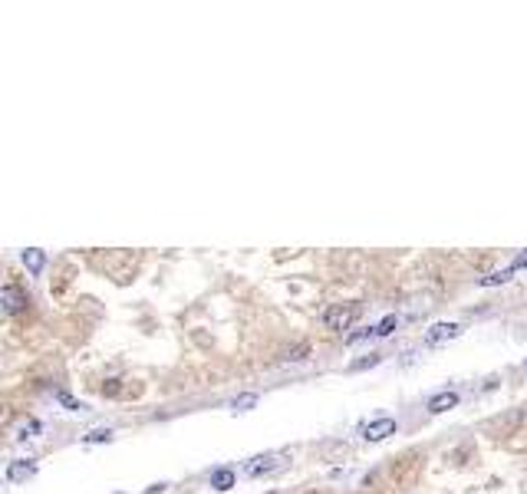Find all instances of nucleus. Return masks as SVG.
I'll return each mask as SVG.
<instances>
[{"instance_id": "1", "label": "nucleus", "mask_w": 527, "mask_h": 494, "mask_svg": "<svg viewBox=\"0 0 527 494\" xmlns=\"http://www.w3.org/2000/svg\"><path fill=\"white\" fill-rule=\"evenodd\" d=\"M290 455H284V452H264V455H254L244 461V475L248 478H267L274 475V471H280V468H287Z\"/></svg>"}, {"instance_id": "2", "label": "nucleus", "mask_w": 527, "mask_h": 494, "mask_svg": "<svg viewBox=\"0 0 527 494\" xmlns=\"http://www.w3.org/2000/svg\"><path fill=\"white\" fill-rule=\"evenodd\" d=\"M356 316H359V306L356 304H333L323 314V326L326 330H333V333H343L356 323Z\"/></svg>"}, {"instance_id": "3", "label": "nucleus", "mask_w": 527, "mask_h": 494, "mask_svg": "<svg viewBox=\"0 0 527 494\" xmlns=\"http://www.w3.org/2000/svg\"><path fill=\"white\" fill-rule=\"evenodd\" d=\"M395 428H399V422H395L393 415H379V418H373V422H366V425L359 428V435H363V442H383V438L395 435Z\"/></svg>"}, {"instance_id": "4", "label": "nucleus", "mask_w": 527, "mask_h": 494, "mask_svg": "<svg viewBox=\"0 0 527 494\" xmlns=\"http://www.w3.org/2000/svg\"><path fill=\"white\" fill-rule=\"evenodd\" d=\"M461 333H465V326L455 323V320H451V323H432L429 330H425V343H429V346H439V343L458 340Z\"/></svg>"}, {"instance_id": "5", "label": "nucleus", "mask_w": 527, "mask_h": 494, "mask_svg": "<svg viewBox=\"0 0 527 494\" xmlns=\"http://www.w3.org/2000/svg\"><path fill=\"white\" fill-rule=\"evenodd\" d=\"M0 304H4V314L13 316V314H20V310H27L30 297L23 294L17 284H7V287H4V294H0Z\"/></svg>"}, {"instance_id": "6", "label": "nucleus", "mask_w": 527, "mask_h": 494, "mask_svg": "<svg viewBox=\"0 0 527 494\" xmlns=\"http://www.w3.org/2000/svg\"><path fill=\"white\" fill-rule=\"evenodd\" d=\"M37 475V461H30V458H13L7 465V481L10 485H23L30 478Z\"/></svg>"}, {"instance_id": "7", "label": "nucleus", "mask_w": 527, "mask_h": 494, "mask_svg": "<svg viewBox=\"0 0 527 494\" xmlns=\"http://www.w3.org/2000/svg\"><path fill=\"white\" fill-rule=\"evenodd\" d=\"M458 399H461V396L455 389H445V392H439V396H432V399H429V412H432V415H441V412L455 409Z\"/></svg>"}, {"instance_id": "8", "label": "nucleus", "mask_w": 527, "mask_h": 494, "mask_svg": "<svg viewBox=\"0 0 527 494\" xmlns=\"http://www.w3.org/2000/svg\"><path fill=\"white\" fill-rule=\"evenodd\" d=\"M23 267H27L33 277L43 274V267H47V251H40V247H27L23 251Z\"/></svg>"}, {"instance_id": "9", "label": "nucleus", "mask_w": 527, "mask_h": 494, "mask_svg": "<svg viewBox=\"0 0 527 494\" xmlns=\"http://www.w3.org/2000/svg\"><path fill=\"white\" fill-rule=\"evenodd\" d=\"M514 274H518V270L508 264V267H501V270H491V274H485L478 284H481V287H501V284H508Z\"/></svg>"}, {"instance_id": "10", "label": "nucleus", "mask_w": 527, "mask_h": 494, "mask_svg": "<svg viewBox=\"0 0 527 494\" xmlns=\"http://www.w3.org/2000/svg\"><path fill=\"white\" fill-rule=\"evenodd\" d=\"M238 481V475L231 471V468H218V471H211V488H218V491H231Z\"/></svg>"}, {"instance_id": "11", "label": "nucleus", "mask_w": 527, "mask_h": 494, "mask_svg": "<svg viewBox=\"0 0 527 494\" xmlns=\"http://www.w3.org/2000/svg\"><path fill=\"white\" fill-rule=\"evenodd\" d=\"M310 356V343H297V346H290L284 352V362H303Z\"/></svg>"}, {"instance_id": "12", "label": "nucleus", "mask_w": 527, "mask_h": 494, "mask_svg": "<svg viewBox=\"0 0 527 494\" xmlns=\"http://www.w3.org/2000/svg\"><path fill=\"white\" fill-rule=\"evenodd\" d=\"M57 402H59V406H63V409H69V412H86V409H89L86 402L73 399V396H69V392H57Z\"/></svg>"}, {"instance_id": "13", "label": "nucleus", "mask_w": 527, "mask_h": 494, "mask_svg": "<svg viewBox=\"0 0 527 494\" xmlns=\"http://www.w3.org/2000/svg\"><path fill=\"white\" fill-rule=\"evenodd\" d=\"M383 362V356H376V352H369V356H363V360L349 362V372H363V369H373V366H379Z\"/></svg>"}, {"instance_id": "14", "label": "nucleus", "mask_w": 527, "mask_h": 494, "mask_svg": "<svg viewBox=\"0 0 527 494\" xmlns=\"http://www.w3.org/2000/svg\"><path fill=\"white\" fill-rule=\"evenodd\" d=\"M254 406H257V396H254V392H244V396H238V399L231 402L234 412H248V409H254Z\"/></svg>"}, {"instance_id": "15", "label": "nucleus", "mask_w": 527, "mask_h": 494, "mask_svg": "<svg viewBox=\"0 0 527 494\" xmlns=\"http://www.w3.org/2000/svg\"><path fill=\"white\" fill-rule=\"evenodd\" d=\"M86 445H99V442H112V428H93L89 435H83Z\"/></svg>"}, {"instance_id": "16", "label": "nucleus", "mask_w": 527, "mask_h": 494, "mask_svg": "<svg viewBox=\"0 0 527 494\" xmlns=\"http://www.w3.org/2000/svg\"><path fill=\"white\" fill-rule=\"evenodd\" d=\"M395 326H399V316H395V314L383 316V320H379V323H376V336H389V333H393Z\"/></svg>"}, {"instance_id": "17", "label": "nucleus", "mask_w": 527, "mask_h": 494, "mask_svg": "<svg viewBox=\"0 0 527 494\" xmlns=\"http://www.w3.org/2000/svg\"><path fill=\"white\" fill-rule=\"evenodd\" d=\"M366 336H376V326H369V330H359V333H349V336H346V346H356V343L366 340Z\"/></svg>"}, {"instance_id": "18", "label": "nucleus", "mask_w": 527, "mask_h": 494, "mask_svg": "<svg viewBox=\"0 0 527 494\" xmlns=\"http://www.w3.org/2000/svg\"><path fill=\"white\" fill-rule=\"evenodd\" d=\"M33 432H40V422H33V418H30V422H23V428H20V438H30Z\"/></svg>"}, {"instance_id": "19", "label": "nucleus", "mask_w": 527, "mask_h": 494, "mask_svg": "<svg viewBox=\"0 0 527 494\" xmlns=\"http://www.w3.org/2000/svg\"><path fill=\"white\" fill-rule=\"evenodd\" d=\"M511 267H514V270H524V267H527V251H521V254L511 260Z\"/></svg>"}, {"instance_id": "20", "label": "nucleus", "mask_w": 527, "mask_h": 494, "mask_svg": "<svg viewBox=\"0 0 527 494\" xmlns=\"http://www.w3.org/2000/svg\"><path fill=\"white\" fill-rule=\"evenodd\" d=\"M103 396H119V386H115V379L109 382V386H103Z\"/></svg>"}, {"instance_id": "21", "label": "nucleus", "mask_w": 527, "mask_h": 494, "mask_svg": "<svg viewBox=\"0 0 527 494\" xmlns=\"http://www.w3.org/2000/svg\"><path fill=\"white\" fill-rule=\"evenodd\" d=\"M165 488H168V485H165V481H158V485H152V488H145V494H162V491H165Z\"/></svg>"}, {"instance_id": "22", "label": "nucleus", "mask_w": 527, "mask_h": 494, "mask_svg": "<svg viewBox=\"0 0 527 494\" xmlns=\"http://www.w3.org/2000/svg\"><path fill=\"white\" fill-rule=\"evenodd\" d=\"M524 369H527V366H524Z\"/></svg>"}]
</instances>
